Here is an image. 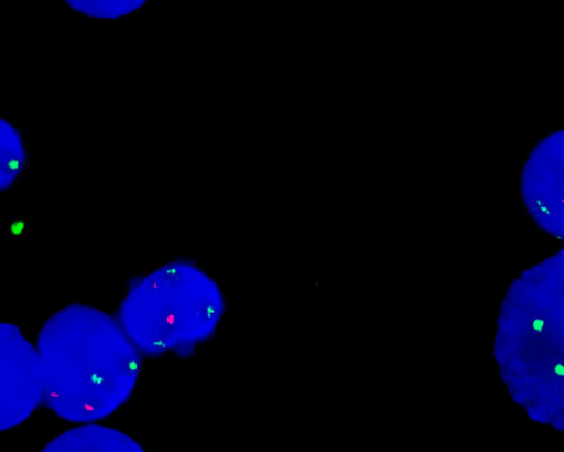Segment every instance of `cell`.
<instances>
[{"label":"cell","mask_w":564,"mask_h":452,"mask_svg":"<svg viewBox=\"0 0 564 452\" xmlns=\"http://www.w3.org/2000/svg\"><path fill=\"white\" fill-rule=\"evenodd\" d=\"M43 400L72 423L100 420L123 405L137 384L138 348L119 321L72 303L50 315L36 337Z\"/></svg>","instance_id":"1"},{"label":"cell","mask_w":564,"mask_h":452,"mask_svg":"<svg viewBox=\"0 0 564 452\" xmlns=\"http://www.w3.org/2000/svg\"><path fill=\"white\" fill-rule=\"evenodd\" d=\"M219 284L199 266L170 261L135 279L124 294L118 321L134 346L185 352L208 340L224 310Z\"/></svg>","instance_id":"2"},{"label":"cell","mask_w":564,"mask_h":452,"mask_svg":"<svg viewBox=\"0 0 564 452\" xmlns=\"http://www.w3.org/2000/svg\"><path fill=\"white\" fill-rule=\"evenodd\" d=\"M523 206L545 233L564 238V128L542 138L520 174Z\"/></svg>","instance_id":"3"},{"label":"cell","mask_w":564,"mask_h":452,"mask_svg":"<svg viewBox=\"0 0 564 452\" xmlns=\"http://www.w3.org/2000/svg\"><path fill=\"white\" fill-rule=\"evenodd\" d=\"M0 430L24 422L43 399L36 348L13 323L0 325Z\"/></svg>","instance_id":"4"},{"label":"cell","mask_w":564,"mask_h":452,"mask_svg":"<svg viewBox=\"0 0 564 452\" xmlns=\"http://www.w3.org/2000/svg\"><path fill=\"white\" fill-rule=\"evenodd\" d=\"M41 452H147L132 437L99 423L68 429L52 439Z\"/></svg>","instance_id":"5"},{"label":"cell","mask_w":564,"mask_h":452,"mask_svg":"<svg viewBox=\"0 0 564 452\" xmlns=\"http://www.w3.org/2000/svg\"><path fill=\"white\" fill-rule=\"evenodd\" d=\"M32 157L26 143L25 129L12 119L0 118V194L2 197L20 195L21 176L28 174Z\"/></svg>","instance_id":"6"},{"label":"cell","mask_w":564,"mask_h":452,"mask_svg":"<svg viewBox=\"0 0 564 452\" xmlns=\"http://www.w3.org/2000/svg\"><path fill=\"white\" fill-rule=\"evenodd\" d=\"M61 7L89 19L119 20L140 13L149 0H61Z\"/></svg>","instance_id":"7"}]
</instances>
